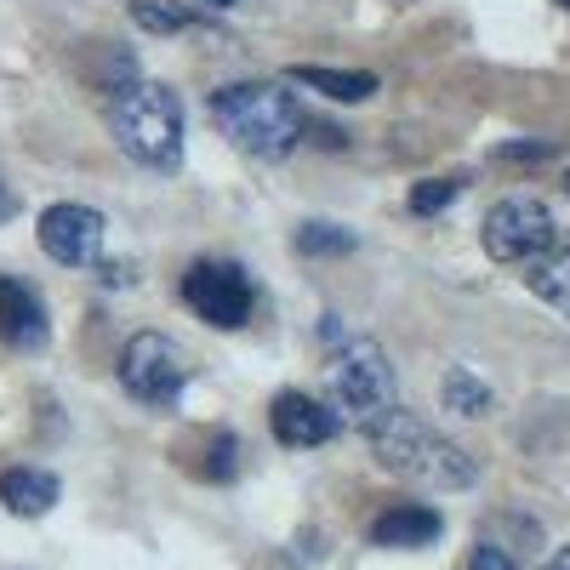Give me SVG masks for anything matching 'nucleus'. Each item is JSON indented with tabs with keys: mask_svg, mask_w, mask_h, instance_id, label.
I'll use <instances>...</instances> for the list:
<instances>
[{
	"mask_svg": "<svg viewBox=\"0 0 570 570\" xmlns=\"http://www.w3.org/2000/svg\"><path fill=\"white\" fill-rule=\"evenodd\" d=\"M559 7H570V0H559Z\"/></svg>",
	"mask_w": 570,
	"mask_h": 570,
	"instance_id": "a878e982",
	"label": "nucleus"
},
{
	"mask_svg": "<svg viewBox=\"0 0 570 570\" xmlns=\"http://www.w3.org/2000/svg\"><path fill=\"white\" fill-rule=\"evenodd\" d=\"M268 428H274L279 445L314 451V445H325V440L343 434V416L331 411L325 400L303 394V389H285V394H274V405H268Z\"/></svg>",
	"mask_w": 570,
	"mask_h": 570,
	"instance_id": "1a4fd4ad",
	"label": "nucleus"
},
{
	"mask_svg": "<svg viewBox=\"0 0 570 570\" xmlns=\"http://www.w3.org/2000/svg\"><path fill=\"white\" fill-rule=\"evenodd\" d=\"M183 303L195 308L212 331H240V325L252 320L257 292H252V279H246V268H240V263L200 257L195 268L183 274Z\"/></svg>",
	"mask_w": 570,
	"mask_h": 570,
	"instance_id": "0eeeda50",
	"label": "nucleus"
},
{
	"mask_svg": "<svg viewBox=\"0 0 570 570\" xmlns=\"http://www.w3.org/2000/svg\"><path fill=\"white\" fill-rule=\"evenodd\" d=\"M0 217H12V195H7V183H0Z\"/></svg>",
	"mask_w": 570,
	"mask_h": 570,
	"instance_id": "5701e85b",
	"label": "nucleus"
},
{
	"mask_svg": "<svg viewBox=\"0 0 570 570\" xmlns=\"http://www.w3.org/2000/svg\"><path fill=\"white\" fill-rule=\"evenodd\" d=\"M212 462H200V473L212 485H223V480H234V473H240V440L234 434H212V451H206Z\"/></svg>",
	"mask_w": 570,
	"mask_h": 570,
	"instance_id": "6ab92c4d",
	"label": "nucleus"
},
{
	"mask_svg": "<svg viewBox=\"0 0 570 570\" xmlns=\"http://www.w3.org/2000/svg\"><path fill=\"white\" fill-rule=\"evenodd\" d=\"M440 400H445V411H456V416H485V411H491V389H485L473 371H462V365L445 371Z\"/></svg>",
	"mask_w": 570,
	"mask_h": 570,
	"instance_id": "2eb2a0df",
	"label": "nucleus"
},
{
	"mask_svg": "<svg viewBox=\"0 0 570 570\" xmlns=\"http://www.w3.org/2000/svg\"><path fill=\"white\" fill-rule=\"evenodd\" d=\"M440 531H445V519L428 502H394V508H383L371 519L365 537L376 548H428V542H440Z\"/></svg>",
	"mask_w": 570,
	"mask_h": 570,
	"instance_id": "9b49d317",
	"label": "nucleus"
},
{
	"mask_svg": "<svg viewBox=\"0 0 570 570\" xmlns=\"http://www.w3.org/2000/svg\"><path fill=\"white\" fill-rule=\"evenodd\" d=\"M104 234H109V223L91 206L63 200V206L40 212V252L63 268H98L104 263Z\"/></svg>",
	"mask_w": 570,
	"mask_h": 570,
	"instance_id": "6e6552de",
	"label": "nucleus"
},
{
	"mask_svg": "<svg viewBox=\"0 0 570 570\" xmlns=\"http://www.w3.org/2000/svg\"><path fill=\"white\" fill-rule=\"evenodd\" d=\"M548 570H570V548H559V553L548 559Z\"/></svg>",
	"mask_w": 570,
	"mask_h": 570,
	"instance_id": "4be33fe9",
	"label": "nucleus"
},
{
	"mask_svg": "<svg viewBox=\"0 0 570 570\" xmlns=\"http://www.w3.org/2000/svg\"><path fill=\"white\" fill-rule=\"evenodd\" d=\"M292 80L325 91L331 104H365V98H376V75H365V69H320V63H297Z\"/></svg>",
	"mask_w": 570,
	"mask_h": 570,
	"instance_id": "ddd939ff",
	"label": "nucleus"
},
{
	"mask_svg": "<svg viewBox=\"0 0 570 570\" xmlns=\"http://www.w3.org/2000/svg\"><path fill=\"white\" fill-rule=\"evenodd\" d=\"M394 405H400V394H394L389 354L376 348L371 337H343L337 343V360H331V411L365 434V428L383 422Z\"/></svg>",
	"mask_w": 570,
	"mask_h": 570,
	"instance_id": "20e7f679",
	"label": "nucleus"
},
{
	"mask_svg": "<svg viewBox=\"0 0 570 570\" xmlns=\"http://www.w3.org/2000/svg\"><path fill=\"white\" fill-rule=\"evenodd\" d=\"M468 564H473V570H519V564L508 559V548H497V542H480Z\"/></svg>",
	"mask_w": 570,
	"mask_h": 570,
	"instance_id": "aec40b11",
	"label": "nucleus"
},
{
	"mask_svg": "<svg viewBox=\"0 0 570 570\" xmlns=\"http://www.w3.org/2000/svg\"><path fill=\"white\" fill-rule=\"evenodd\" d=\"M365 440H371L376 462H383L394 480H411L422 491H468L473 480H480V462H473L456 440H445L440 428H428L422 416H411L400 405L383 422H371Z\"/></svg>",
	"mask_w": 570,
	"mask_h": 570,
	"instance_id": "f257e3e1",
	"label": "nucleus"
},
{
	"mask_svg": "<svg viewBox=\"0 0 570 570\" xmlns=\"http://www.w3.org/2000/svg\"><path fill=\"white\" fill-rule=\"evenodd\" d=\"M564 195H570V171H564Z\"/></svg>",
	"mask_w": 570,
	"mask_h": 570,
	"instance_id": "393cba45",
	"label": "nucleus"
},
{
	"mask_svg": "<svg viewBox=\"0 0 570 570\" xmlns=\"http://www.w3.org/2000/svg\"><path fill=\"white\" fill-rule=\"evenodd\" d=\"M131 23L142 29V35H177V29H188V23H200L195 12L183 7V0H131Z\"/></svg>",
	"mask_w": 570,
	"mask_h": 570,
	"instance_id": "dca6fc26",
	"label": "nucleus"
},
{
	"mask_svg": "<svg viewBox=\"0 0 570 570\" xmlns=\"http://www.w3.org/2000/svg\"><path fill=\"white\" fill-rule=\"evenodd\" d=\"M212 120H217V131L234 142V149H246L257 160H285L303 142V131H308L303 104L285 86H274V80L223 86L212 98Z\"/></svg>",
	"mask_w": 570,
	"mask_h": 570,
	"instance_id": "f03ea898",
	"label": "nucleus"
},
{
	"mask_svg": "<svg viewBox=\"0 0 570 570\" xmlns=\"http://www.w3.org/2000/svg\"><path fill=\"white\" fill-rule=\"evenodd\" d=\"M206 7H234V0H206Z\"/></svg>",
	"mask_w": 570,
	"mask_h": 570,
	"instance_id": "b1692460",
	"label": "nucleus"
},
{
	"mask_svg": "<svg viewBox=\"0 0 570 570\" xmlns=\"http://www.w3.org/2000/svg\"><path fill=\"white\" fill-rule=\"evenodd\" d=\"M553 155V142H502L497 160H548Z\"/></svg>",
	"mask_w": 570,
	"mask_h": 570,
	"instance_id": "412c9836",
	"label": "nucleus"
},
{
	"mask_svg": "<svg viewBox=\"0 0 570 570\" xmlns=\"http://www.w3.org/2000/svg\"><path fill=\"white\" fill-rule=\"evenodd\" d=\"M0 502H7L12 513H23V519H35V513H46L58 502V480L40 473V468H7L0 473Z\"/></svg>",
	"mask_w": 570,
	"mask_h": 570,
	"instance_id": "f8f14e48",
	"label": "nucleus"
},
{
	"mask_svg": "<svg viewBox=\"0 0 570 570\" xmlns=\"http://www.w3.org/2000/svg\"><path fill=\"white\" fill-rule=\"evenodd\" d=\"M525 279H531V292H537L553 314H564V320H570V246H564V252L537 257Z\"/></svg>",
	"mask_w": 570,
	"mask_h": 570,
	"instance_id": "4468645a",
	"label": "nucleus"
},
{
	"mask_svg": "<svg viewBox=\"0 0 570 570\" xmlns=\"http://www.w3.org/2000/svg\"><path fill=\"white\" fill-rule=\"evenodd\" d=\"M456 195H462V177H428V183L411 188V212H416V217H434V212H445Z\"/></svg>",
	"mask_w": 570,
	"mask_h": 570,
	"instance_id": "a211bd4d",
	"label": "nucleus"
},
{
	"mask_svg": "<svg viewBox=\"0 0 570 570\" xmlns=\"http://www.w3.org/2000/svg\"><path fill=\"white\" fill-rule=\"evenodd\" d=\"M485 252L497 263H513V268H531L537 257L553 252V212L537 200V195H508L485 212Z\"/></svg>",
	"mask_w": 570,
	"mask_h": 570,
	"instance_id": "39448f33",
	"label": "nucleus"
},
{
	"mask_svg": "<svg viewBox=\"0 0 570 570\" xmlns=\"http://www.w3.org/2000/svg\"><path fill=\"white\" fill-rule=\"evenodd\" d=\"M360 240H354V234L348 228H337V223H303L297 228V252L303 257H348Z\"/></svg>",
	"mask_w": 570,
	"mask_h": 570,
	"instance_id": "f3484780",
	"label": "nucleus"
},
{
	"mask_svg": "<svg viewBox=\"0 0 570 570\" xmlns=\"http://www.w3.org/2000/svg\"><path fill=\"white\" fill-rule=\"evenodd\" d=\"M109 126L137 166L171 171L183 160V104L160 80H126L109 104Z\"/></svg>",
	"mask_w": 570,
	"mask_h": 570,
	"instance_id": "7ed1b4c3",
	"label": "nucleus"
},
{
	"mask_svg": "<svg viewBox=\"0 0 570 570\" xmlns=\"http://www.w3.org/2000/svg\"><path fill=\"white\" fill-rule=\"evenodd\" d=\"M0 337H7L12 348H40L46 337H52V320H46V303L29 292L23 279H0Z\"/></svg>",
	"mask_w": 570,
	"mask_h": 570,
	"instance_id": "9d476101",
	"label": "nucleus"
},
{
	"mask_svg": "<svg viewBox=\"0 0 570 570\" xmlns=\"http://www.w3.org/2000/svg\"><path fill=\"white\" fill-rule=\"evenodd\" d=\"M183 383H188V354L160 331H137L120 348V389L137 405H177Z\"/></svg>",
	"mask_w": 570,
	"mask_h": 570,
	"instance_id": "423d86ee",
	"label": "nucleus"
}]
</instances>
